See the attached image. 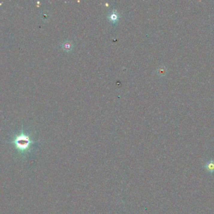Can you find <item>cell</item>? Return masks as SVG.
Wrapping results in <instances>:
<instances>
[{
  "label": "cell",
  "instance_id": "2",
  "mask_svg": "<svg viewBox=\"0 0 214 214\" xmlns=\"http://www.w3.org/2000/svg\"><path fill=\"white\" fill-rule=\"evenodd\" d=\"M205 168L210 173L214 172V161L213 160L210 161L205 165Z\"/></svg>",
  "mask_w": 214,
  "mask_h": 214
},
{
  "label": "cell",
  "instance_id": "1",
  "mask_svg": "<svg viewBox=\"0 0 214 214\" xmlns=\"http://www.w3.org/2000/svg\"><path fill=\"white\" fill-rule=\"evenodd\" d=\"M11 142L18 151L25 153L29 150L34 141L31 140L28 135L22 132L21 134L16 135Z\"/></svg>",
  "mask_w": 214,
  "mask_h": 214
},
{
  "label": "cell",
  "instance_id": "3",
  "mask_svg": "<svg viewBox=\"0 0 214 214\" xmlns=\"http://www.w3.org/2000/svg\"><path fill=\"white\" fill-rule=\"evenodd\" d=\"M110 20L112 21H116L118 20V15L116 13H113L111 15H110Z\"/></svg>",
  "mask_w": 214,
  "mask_h": 214
}]
</instances>
